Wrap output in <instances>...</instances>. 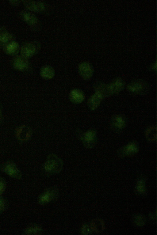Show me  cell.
Segmentation results:
<instances>
[{"label": "cell", "mask_w": 157, "mask_h": 235, "mask_svg": "<svg viewBox=\"0 0 157 235\" xmlns=\"http://www.w3.org/2000/svg\"><path fill=\"white\" fill-rule=\"evenodd\" d=\"M62 166L61 160L55 155H50L48 157L44 165L46 172L55 173L59 171Z\"/></svg>", "instance_id": "6da1fadb"}, {"label": "cell", "mask_w": 157, "mask_h": 235, "mask_svg": "<svg viewBox=\"0 0 157 235\" xmlns=\"http://www.w3.org/2000/svg\"><path fill=\"white\" fill-rule=\"evenodd\" d=\"M0 169L2 171L12 178L17 179L21 178V172L15 163L12 161H8L3 163Z\"/></svg>", "instance_id": "7a4b0ae2"}, {"label": "cell", "mask_w": 157, "mask_h": 235, "mask_svg": "<svg viewBox=\"0 0 157 235\" xmlns=\"http://www.w3.org/2000/svg\"><path fill=\"white\" fill-rule=\"evenodd\" d=\"M127 89L132 93L140 95L147 92L148 86L147 84L144 81L138 80L129 83L127 86Z\"/></svg>", "instance_id": "3957f363"}, {"label": "cell", "mask_w": 157, "mask_h": 235, "mask_svg": "<svg viewBox=\"0 0 157 235\" xmlns=\"http://www.w3.org/2000/svg\"><path fill=\"white\" fill-rule=\"evenodd\" d=\"M124 85V83L121 79L120 78L115 79L110 83L106 85L107 96L118 93L123 90Z\"/></svg>", "instance_id": "277c9868"}, {"label": "cell", "mask_w": 157, "mask_h": 235, "mask_svg": "<svg viewBox=\"0 0 157 235\" xmlns=\"http://www.w3.org/2000/svg\"><path fill=\"white\" fill-rule=\"evenodd\" d=\"M36 46L31 43L27 42L23 44L20 49L21 56L27 59L32 56L36 52Z\"/></svg>", "instance_id": "5b68a950"}, {"label": "cell", "mask_w": 157, "mask_h": 235, "mask_svg": "<svg viewBox=\"0 0 157 235\" xmlns=\"http://www.w3.org/2000/svg\"><path fill=\"white\" fill-rule=\"evenodd\" d=\"M79 74L85 79H88L92 76L93 70L92 67L88 63L84 62L81 63L78 68Z\"/></svg>", "instance_id": "8992f818"}, {"label": "cell", "mask_w": 157, "mask_h": 235, "mask_svg": "<svg viewBox=\"0 0 157 235\" xmlns=\"http://www.w3.org/2000/svg\"><path fill=\"white\" fill-rule=\"evenodd\" d=\"M96 133L93 130L87 131L82 136V140L85 145L87 147H92L94 145L96 140Z\"/></svg>", "instance_id": "52a82bcc"}, {"label": "cell", "mask_w": 157, "mask_h": 235, "mask_svg": "<svg viewBox=\"0 0 157 235\" xmlns=\"http://www.w3.org/2000/svg\"><path fill=\"white\" fill-rule=\"evenodd\" d=\"M23 4L27 9L33 12L41 11L45 7L44 3L39 2L26 0L23 1Z\"/></svg>", "instance_id": "ba28073f"}, {"label": "cell", "mask_w": 157, "mask_h": 235, "mask_svg": "<svg viewBox=\"0 0 157 235\" xmlns=\"http://www.w3.org/2000/svg\"><path fill=\"white\" fill-rule=\"evenodd\" d=\"M138 147L134 142H131L123 147L119 151V154L122 156H128L135 154L138 151Z\"/></svg>", "instance_id": "9c48e42d"}, {"label": "cell", "mask_w": 157, "mask_h": 235, "mask_svg": "<svg viewBox=\"0 0 157 235\" xmlns=\"http://www.w3.org/2000/svg\"><path fill=\"white\" fill-rule=\"evenodd\" d=\"M12 65L15 69L23 71L28 68L29 63L26 59L22 56H16L12 60Z\"/></svg>", "instance_id": "30bf717a"}, {"label": "cell", "mask_w": 157, "mask_h": 235, "mask_svg": "<svg viewBox=\"0 0 157 235\" xmlns=\"http://www.w3.org/2000/svg\"><path fill=\"white\" fill-rule=\"evenodd\" d=\"M104 97L101 93L98 92L91 96L89 99L88 105L90 108L94 110L96 109L99 106Z\"/></svg>", "instance_id": "8fae6325"}, {"label": "cell", "mask_w": 157, "mask_h": 235, "mask_svg": "<svg viewBox=\"0 0 157 235\" xmlns=\"http://www.w3.org/2000/svg\"><path fill=\"white\" fill-rule=\"evenodd\" d=\"M126 120L125 118L122 115H115L112 120V124L113 128L117 130H121L125 127Z\"/></svg>", "instance_id": "7c38bea8"}, {"label": "cell", "mask_w": 157, "mask_h": 235, "mask_svg": "<svg viewBox=\"0 0 157 235\" xmlns=\"http://www.w3.org/2000/svg\"><path fill=\"white\" fill-rule=\"evenodd\" d=\"M19 16L21 19L29 25H34L37 21V19L35 16L27 11H21L20 13Z\"/></svg>", "instance_id": "4fadbf2b"}, {"label": "cell", "mask_w": 157, "mask_h": 235, "mask_svg": "<svg viewBox=\"0 0 157 235\" xmlns=\"http://www.w3.org/2000/svg\"><path fill=\"white\" fill-rule=\"evenodd\" d=\"M5 45V51L7 54L11 55H15L18 52L19 50V45L17 42L11 41Z\"/></svg>", "instance_id": "5bb4252c"}, {"label": "cell", "mask_w": 157, "mask_h": 235, "mask_svg": "<svg viewBox=\"0 0 157 235\" xmlns=\"http://www.w3.org/2000/svg\"><path fill=\"white\" fill-rule=\"evenodd\" d=\"M70 98L71 100L73 102L78 103L82 102L83 100L84 96L81 91L77 89H75L71 92Z\"/></svg>", "instance_id": "9a60e30c"}, {"label": "cell", "mask_w": 157, "mask_h": 235, "mask_svg": "<svg viewBox=\"0 0 157 235\" xmlns=\"http://www.w3.org/2000/svg\"><path fill=\"white\" fill-rule=\"evenodd\" d=\"M16 135L18 136L22 134V141H25L29 139L31 137V133L29 129L26 127L25 126H22L18 127L16 131Z\"/></svg>", "instance_id": "2e32d148"}, {"label": "cell", "mask_w": 157, "mask_h": 235, "mask_svg": "<svg viewBox=\"0 0 157 235\" xmlns=\"http://www.w3.org/2000/svg\"><path fill=\"white\" fill-rule=\"evenodd\" d=\"M13 36L9 32L2 28L0 29V43L5 45L11 41Z\"/></svg>", "instance_id": "e0dca14e"}, {"label": "cell", "mask_w": 157, "mask_h": 235, "mask_svg": "<svg viewBox=\"0 0 157 235\" xmlns=\"http://www.w3.org/2000/svg\"><path fill=\"white\" fill-rule=\"evenodd\" d=\"M40 74L44 78L51 79L54 76V71L53 68L50 66H44L41 70Z\"/></svg>", "instance_id": "ac0fdd59"}, {"label": "cell", "mask_w": 157, "mask_h": 235, "mask_svg": "<svg viewBox=\"0 0 157 235\" xmlns=\"http://www.w3.org/2000/svg\"><path fill=\"white\" fill-rule=\"evenodd\" d=\"M56 193L53 190H50L45 192L40 196V203H44L49 201L55 196Z\"/></svg>", "instance_id": "d6986e66"}, {"label": "cell", "mask_w": 157, "mask_h": 235, "mask_svg": "<svg viewBox=\"0 0 157 235\" xmlns=\"http://www.w3.org/2000/svg\"><path fill=\"white\" fill-rule=\"evenodd\" d=\"M39 231V228L36 226H33L27 228L25 231V233L27 234H32L36 233Z\"/></svg>", "instance_id": "ffe728a7"}, {"label": "cell", "mask_w": 157, "mask_h": 235, "mask_svg": "<svg viewBox=\"0 0 157 235\" xmlns=\"http://www.w3.org/2000/svg\"><path fill=\"white\" fill-rule=\"evenodd\" d=\"M135 220L136 223L139 226L143 225L145 222L144 218L141 216H137L135 218Z\"/></svg>", "instance_id": "44dd1931"}, {"label": "cell", "mask_w": 157, "mask_h": 235, "mask_svg": "<svg viewBox=\"0 0 157 235\" xmlns=\"http://www.w3.org/2000/svg\"><path fill=\"white\" fill-rule=\"evenodd\" d=\"M6 207V203L4 199L0 196V213L3 211Z\"/></svg>", "instance_id": "7402d4cb"}, {"label": "cell", "mask_w": 157, "mask_h": 235, "mask_svg": "<svg viewBox=\"0 0 157 235\" xmlns=\"http://www.w3.org/2000/svg\"><path fill=\"white\" fill-rule=\"evenodd\" d=\"M138 184L137 188L138 191L140 192H143L145 190L143 181L142 180H140Z\"/></svg>", "instance_id": "603a6c76"}, {"label": "cell", "mask_w": 157, "mask_h": 235, "mask_svg": "<svg viewBox=\"0 0 157 235\" xmlns=\"http://www.w3.org/2000/svg\"><path fill=\"white\" fill-rule=\"evenodd\" d=\"M5 186V183L4 180L2 178H0V195L4 191Z\"/></svg>", "instance_id": "cb8c5ba5"}, {"label": "cell", "mask_w": 157, "mask_h": 235, "mask_svg": "<svg viewBox=\"0 0 157 235\" xmlns=\"http://www.w3.org/2000/svg\"><path fill=\"white\" fill-rule=\"evenodd\" d=\"M9 2L11 5L14 6L18 5L20 2V1L17 0H12Z\"/></svg>", "instance_id": "d4e9b609"}, {"label": "cell", "mask_w": 157, "mask_h": 235, "mask_svg": "<svg viewBox=\"0 0 157 235\" xmlns=\"http://www.w3.org/2000/svg\"><path fill=\"white\" fill-rule=\"evenodd\" d=\"M3 117L2 112V109L1 106L0 104V123L2 121Z\"/></svg>", "instance_id": "484cf974"}]
</instances>
